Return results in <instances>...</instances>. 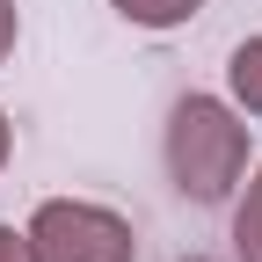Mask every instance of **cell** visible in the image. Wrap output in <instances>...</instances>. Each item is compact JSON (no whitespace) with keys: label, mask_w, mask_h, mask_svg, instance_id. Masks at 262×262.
Returning a JSON list of instances; mask_svg holds the SVG:
<instances>
[{"label":"cell","mask_w":262,"mask_h":262,"mask_svg":"<svg viewBox=\"0 0 262 262\" xmlns=\"http://www.w3.org/2000/svg\"><path fill=\"white\" fill-rule=\"evenodd\" d=\"M226 88H233V102L248 117H262V37L233 44V58H226Z\"/></svg>","instance_id":"obj_3"},{"label":"cell","mask_w":262,"mask_h":262,"mask_svg":"<svg viewBox=\"0 0 262 262\" xmlns=\"http://www.w3.org/2000/svg\"><path fill=\"white\" fill-rule=\"evenodd\" d=\"M182 262H211V255H182Z\"/></svg>","instance_id":"obj_9"},{"label":"cell","mask_w":262,"mask_h":262,"mask_svg":"<svg viewBox=\"0 0 262 262\" xmlns=\"http://www.w3.org/2000/svg\"><path fill=\"white\" fill-rule=\"evenodd\" d=\"M0 262H37V248H29V226L15 233V226H0Z\"/></svg>","instance_id":"obj_6"},{"label":"cell","mask_w":262,"mask_h":262,"mask_svg":"<svg viewBox=\"0 0 262 262\" xmlns=\"http://www.w3.org/2000/svg\"><path fill=\"white\" fill-rule=\"evenodd\" d=\"M233 262H262V168H255L241 211H233Z\"/></svg>","instance_id":"obj_5"},{"label":"cell","mask_w":262,"mask_h":262,"mask_svg":"<svg viewBox=\"0 0 262 262\" xmlns=\"http://www.w3.org/2000/svg\"><path fill=\"white\" fill-rule=\"evenodd\" d=\"M8 146H15V131H8V117H0V168H8Z\"/></svg>","instance_id":"obj_8"},{"label":"cell","mask_w":262,"mask_h":262,"mask_svg":"<svg viewBox=\"0 0 262 262\" xmlns=\"http://www.w3.org/2000/svg\"><path fill=\"white\" fill-rule=\"evenodd\" d=\"M110 8H117L131 29H182L204 0H110Z\"/></svg>","instance_id":"obj_4"},{"label":"cell","mask_w":262,"mask_h":262,"mask_svg":"<svg viewBox=\"0 0 262 262\" xmlns=\"http://www.w3.org/2000/svg\"><path fill=\"white\" fill-rule=\"evenodd\" d=\"M15 29H22V22H15V0H0V58L15 51Z\"/></svg>","instance_id":"obj_7"},{"label":"cell","mask_w":262,"mask_h":262,"mask_svg":"<svg viewBox=\"0 0 262 262\" xmlns=\"http://www.w3.org/2000/svg\"><path fill=\"white\" fill-rule=\"evenodd\" d=\"M29 248L37 262H139V233L131 219L88 196H44L29 219Z\"/></svg>","instance_id":"obj_2"},{"label":"cell","mask_w":262,"mask_h":262,"mask_svg":"<svg viewBox=\"0 0 262 262\" xmlns=\"http://www.w3.org/2000/svg\"><path fill=\"white\" fill-rule=\"evenodd\" d=\"M248 168V124L219 95H182L168 110V175L189 204H226Z\"/></svg>","instance_id":"obj_1"}]
</instances>
